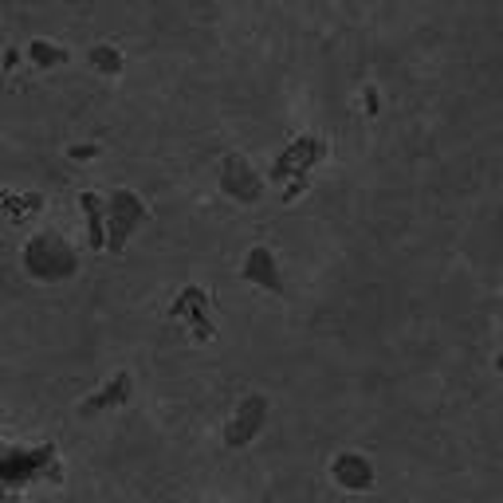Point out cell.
I'll return each instance as SVG.
<instances>
[{"label": "cell", "instance_id": "6da1fadb", "mask_svg": "<svg viewBox=\"0 0 503 503\" xmlns=\"http://www.w3.org/2000/svg\"><path fill=\"white\" fill-rule=\"evenodd\" d=\"M334 480H339L342 488H370L373 484V472L362 465L358 457H339V460H334Z\"/></svg>", "mask_w": 503, "mask_h": 503}]
</instances>
